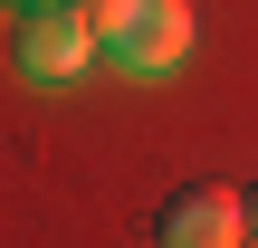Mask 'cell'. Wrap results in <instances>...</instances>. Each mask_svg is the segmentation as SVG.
<instances>
[{"mask_svg":"<svg viewBox=\"0 0 258 248\" xmlns=\"http://www.w3.org/2000/svg\"><path fill=\"white\" fill-rule=\"evenodd\" d=\"M10 57H19V76H29V86H77V76L105 57V38H96V19H86L77 0H48V10H19Z\"/></svg>","mask_w":258,"mask_h":248,"instance_id":"3957f363","label":"cell"},{"mask_svg":"<svg viewBox=\"0 0 258 248\" xmlns=\"http://www.w3.org/2000/svg\"><path fill=\"white\" fill-rule=\"evenodd\" d=\"M153 248H249V191L239 182H172L153 201Z\"/></svg>","mask_w":258,"mask_h":248,"instance_id":"7a4b0ae2","label":"cell"},{"mask_svg":"<svg viewBox=\"0 0 258 248\" xmlns=\"http://www.w3.org/2000/svg\"><path fill=\"white\" fill-rule=\"evenodd\" d=\"M86 19H96V38H105V57L124 67V76H182V57H191V38H201V19H191V0H77Z\"/></svg>","mask_w":258,"mask_h":248,"instance_id":"6da1fadb","label":"cell"},{"mask_svg":"<svg viewBox=\"0 0 258 248\" xmlns=\"http://www.w3.org/2000/svg\"><path fill=\"white\" fill-rule=\"evenodd\" d=\"M0 10H48V0H0Z\"/></svg>","mask_w":258,"mask_h":248,"instance_id":"5b68a950","label":"cell"},{"mask_svg":"<svg viewBox=\"0 0 258 248\" xmlns=\"http://www.w3.org/2000/svg\"><path fill=\"white\" fill-rule=\"evenodd\" d=\"M239 191H249V239H258V182H239Z\"/></svg>","mask_w":258,"mask_h":248,"instance_id":"277c9868","label":"cell"}]
</instances>
